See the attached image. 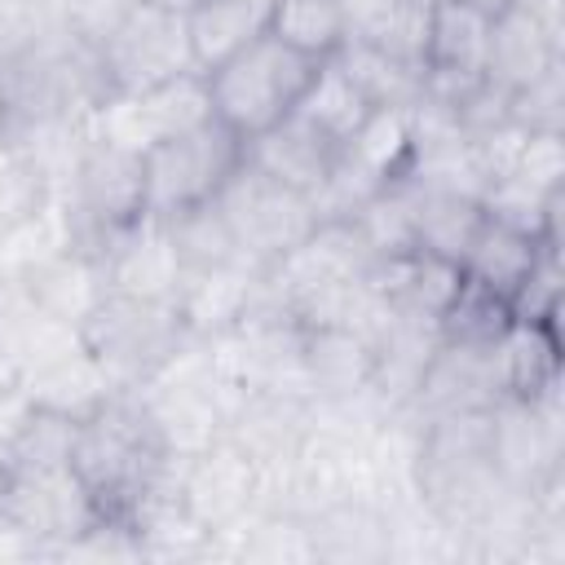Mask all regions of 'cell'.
<instances>
[{"label": "cell", "mask_w": 565, "mask_h": 565, "mask_svg": "<svg viewBox=\"0 0 565 565\" xmlns=\"http://www.w3.org/2000/svg\"><path fill=\"white\" fill-rule=\"evenodd\" d=\"M547 243H556V238H539L521 225H508V221L481 212V221H477V230L459 256V269H463V278L512 300V291L525 282V274L534 269V260Z\"/></svg>", "instance_id": "obj_12"}, {"label": "cell", "mask_w": 565, "mask_h": 565, "mask_svg": "<svg viewBox=\"0 0 565 565\" xmlns=\"http://www.w3.org/2000/svg\"><path fill=\"white\" fill-rule=\"evenodd\" d=\"M503 397L539 402L561 388V327L556 322H512V331L494 344Z\"/></svg>", "instance_id": "obj_13"}, {"label": "cell", "mask_w": 565, "mask_h": 565, "mask_svg": "<svg viewBox=\"0 0 565 565\" xmlns=\"http://www.w3.org/2000/svg\"><path fill=\"white\" fill-rule=\"evenodd\" d=\"M269 31L313 62H331L353 35L340 0H278Z\"/></svg>", "instance_id": "obj_18"}, {"label": "cell", "mask_w": 565, "mask_h": 565, "mask_svg": "<svg viewBox=\"0 0 565 565\" xmlns=\"http://www.w3.org/2000/svg\"><path fill=\"white\" fill-rule=\"evenodd\" d=\"M102 93L110 97H137L159 84H172L181 75H194V49L181 13L154 9V4H132L124 22L93 49Z\"/></svg>", "instance_id": "obj_6"}, {"label": "cell", "mask_w": 565, "mask_h": 565, "mask_svg": "<svg viewBox=\"0 0 565 565\" xmlns=\"http://www.w3.org/2000/svg\"><path fill=\"white\" fill-rule=\"evenodd\" d=\"M172 463L177 450L163 441L154 415L137 393L115 388L75 424L71 472L106 525L132 530L141 503L163 486Z\"/></svg>", "instance_id": "obj_1"}, {"label": "cell", "mask_w": 565, "mask_h": 565, "mask_svg": "<svg viewBox=\"0 0 565 565\" xmlns=\"http://www.w3.org/2000/svg\"><path fill=\"white\" fill-rule=\"evenodd\" d=\"M203 115H212V102H207L203 71H194V75H181V79L159 84L150 93L102 102L88 115V128L128 146V150H146V146L163 141L168 132H181V128L199 124Z\"/></svg>", "instance_id": "obj_8"}, {"label": "cell", "mask_w": 565, "mask_h": 565, "mask_svg": "<svg viewBox=\"0 0 565 565\" xmlns=\"http://www.w3.org/2000/svg\"><path fill=\"white\" fill-rule=\"evenodd\" d=\"M57 203L66 216V238L75 252L102 260L106 247L146 216V172L141 150H128L93 128L75 150L66 181L57 185Z\"/></svg>", "instance_id": "obj_3"}, {"label": "cell", "mask_w": 565, "mask_h": 565, "mask_svg": "<svg viewBox=\"0 0 565 565\" xmlns=\"http://www.w3.org/2000/svg\"><path fill=\"white\" fill-rule=\"evenodd\" d=\"M110 388L137 393L163 366H172L199 335L190 331L177 296H137L106 287L75 327Z\"/></svg>", "instance_id": "obj_2"}, {"label": "cell", "mask_w": 565, "mask_h": 565, "mask_svg": "<svg viewBox=\"0 0 565 565\" xmlns=\"http://www.w3.org/2000/svg\"><path fill=\"white\" fill-rule=\"evenodd\" d=\"M344 4V13H349V31L358 35V31H366V26H375L388 9H397L402 0H340Z\"/></svg>", "instance_id": "obj_23"}, {"label": "cell", "mask_w": 565, "mask_h": 565, "mask_svg": "<svg viewBox=\"0 0 565 565\" xmlns=\"http://www.w3.org/2000/svg\"><path fill=\"white\" fill-rule=\"evenodd\" d=\"M335 159H340V141L327 137L300 110H291L287 119H278L274 128H265L260 137L247 141V163L256 172L274 177L278 185L305 194V199H318L322 194V185L335 172Z\"/></svg>", "instance_id": "obj_11"}, {"label": "cell", "mask_w": 565, "mask_h": 565, "mask_svg": "<svg viewBox=\"0 0 565 565\" xmlns=\"http://www.w3.org/2000/svg\"><path fill=\"white\" fill-rule=\"evenodd\" d=\"M141 4H154V9H168V13H181V18H185L199 0H141Z\"/></svg>", "instance_id": "obj_24"}, {"label": "cell", "mask_w": 565, "mask_h": 565, "mask_svg": "<svg viewBox=\"0 0 565 565\" xmlns=\"http://www.w3.org/2000/svg\"><path fill=\"white\" fill-rule=\"evenodd\" d=\"M137 0H57V22L88 49H97Z\"/></svg>", "instance_id": "obj_22"}, {"label": "cell", "mask_w": 565, "mask_h": 565, "mask_svg": "<svg viewBox=\"0 0 565 565\" xmlns=\"http://www.w3.org/2000/svg\"><path fill=\"white\" fill-rule=\"evenodd\" d=\"M561 287H565V269H561V243H547L534 260V269L525 274V282L512 291V313L516 322H556L561 318Z\"/></svg>", "instance_id": "obj_21"}, {"label": "cell", "mask_w": 565, "mask_h": 565, "mask_svg": "<svg viewBox=\"0 0 565 565\" xmlns=\"http://www.w3.org/2000/svg\"><path fill=\"white\" fill-rule=\"evenodd\" d=\"M463 4H472V9H481V13H499V9H508L512 0H463Z\"/></svg>", "instance_id": "obj_25"}, {"label": "cell", "mask_w": 565, "mask_h": 565, "mask_svg": "<svg viewBox=\"0 0 565 565\" xmlns=\"http://www.w3.org/2000/svg\"><path fill=\"white\" fill-rule=\"evenodd\" d=\"M503 397L499 380V353L494 349H468V344H437L415 397L406 402L411 424L441 419V415H463V411H490Z\"/></svg>", "instance_id": "obj_9"}, {"label": "cell", "mask_w": 565, "mask_h": 565, "mask_svg": "<svg viewBox=\"0 0 565 565\" xmlns=\"http://www.w3.org/2000/svg\"><path fill=\"white\" fill-rule=\"evenodd\" d=\"M516 313H512V300L463 278L455 300L446 305V313L437 318V335L441 344H468V349H494L508 331H512Z\"/></svg>", "instance_id": "obj_17"}, {"label": "cell", "mask_w": 565, "mask_h": 565, "mask_svg": "<svg viewBox=\"0 0 565 565\" xmlns=\"http://www.w3.org/2000/svg\"><path fill=\"white\" fill-rule=\"evenodd\" d=\"M243 159H247V141L216 115H203L199 124L168 132L163 141L141 150L146 216L168 221L185 207L212 203L243 168Z\"/></svg>", "instance_id": "obj_5"}, {"label": "cell", "mask_w": 565, "mask_h": 565, "mask_svg": "<svg viewBox=\"0 0 565 565\" xmlns=\"http://www.w3.org/2000/svg\"><path fill=\"white\" fill-rule=\"evenodd\" d=\"M508 124L521 132H565V62L508 97Z\"/></svg>", "instance_id": "obj_20"}, {"label": "cell", "mask_w": 565, "mask_h": 565, "mask_svg": "<svg viewBox=\"0 0 565 565\" xmlns=\"http://www.w3.org/2000/svg\"><path fill=\"white\" fill-rule=\"evenodd\" d=\"M216 203H221V212L234 230V243H238L243 260L256 265V269L278 265L287 252H296L318 230L313 199L278 185L274 177L256 172L247 159L230 177V185L216 194Z\"/></svg>", "instance_id": "obj_7"}, {"label": "cell", "mask_w": 565, "mask_h": 565, "mask_svg": "<svg viewBox=\"0 0 565 565\" xmlns=\"http://www.w3.org/2000/svg\"><path fill=\"white\" fill-rule=\"evenodd\" d=\"M318 66L322 62L296 53L274 31H265L260 40L243 44L238 53H230L225 62L203 71L212 115L221 124H230L243 141H252L305 102L309 84L318 79Z\"/></svg>", "instance_id": "obj_4"}, {"label": "cell", "mask_w": 565, "mask_h": 565, "mask_svg": "<svg viewBox=\"0 0 565 565\" xmlns=\"http://www.w3.org/2000/svg\"><path fill=\"white\" fill-rule=\"evenodd\" d=\"M163 230H168V243L177 252L181 278L212 274V269H225V265H238L243 260V252L234 243V230H230V221H225V212H221L216 199L168 216Z\"/></svg>", "instance_id": "obj_16"}, {"label": "cell", "mask_w": 565, "mask_h": 565, "mask_svg": "<svg viewBox=\"0 0 565 565\" xmlns=\"http://www.w3.org/2000/svg\"><path fill=\"white\" fill-rule=\"evenodd\" d=\"M561 62H565L561 31L552 22H543L530 4H508V9L490 13L486 62H481V79L490 88H499V93L512 97L525 84L543 79Z\"/></svg>", "instance_id": "obj_10"}, {"label": "cell", "mask_w": 565, "mask_h": 565, "mask_svg": "<svg viewBox=\"0 0 565 565\" xmlns=\"http://www.w3.org/2000/svg\"><path fill=\"white\" fill-rule=\"evenodd\" d=\"M300 115H309L327 137H335L340 146L362 128V119L375 110L366 97H362V88L344 75V66L331 57V62H322L318 66V79L309 84V93H305V102L296 106Z\"/></svg>", "instance_id": "obj_19"}, {"label": "cell", "mask_w": 565, "mask_h": 565, "mask_svg": "<svg viewBox=\"0 0 565 565\" xmlns=\"http://www.w3.org/2000/svg\"><path fill=\"white\" fill-rule=\"evenodd\" d=\"M274 9H278V0H199L185 13L194 66L212 71L216 62L238 53L243 44L260 40L274 22Z\"/></svg>", "instance_id": "obj_14"}, {"label": "cell", "mask_w": 565, "mask_h": 565, "mask_svg": "<svg viewBox=\"0 0 565 565\" xmlns=\"http://www.w3.org/2000/svg\"><path fill=\"white\" fill-rule=\"evenodd\" d=\"M415 243L424 252L450 256L459 260L477 221H481V199L455 185H433V181H415Z\"/></svg>", "instance_id": "obj_15"}]
</instances>
